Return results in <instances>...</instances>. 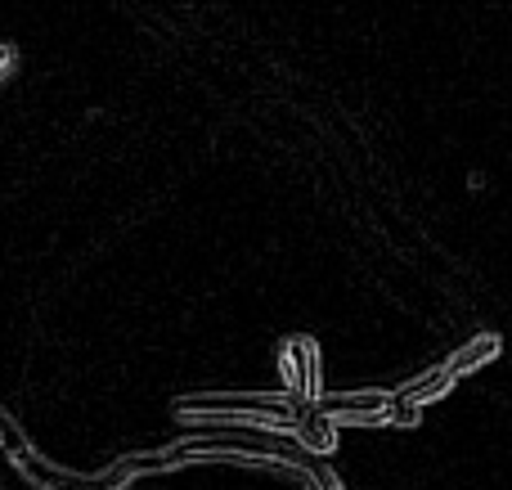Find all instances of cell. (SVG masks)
Here are the masks:
<instances>
[{
	"label": "cell",
	"instance_id": "obj_1",
	"mask_svg": "<svg viewBox=\"0 0 512 490\" xmlns=\"http://www.w3.org/2000/svg\"><path fill=\"white\" fill-rule=\"evenodd\" d=\"M306 405H292L288 396L270 392H203V396H180L176 401V419H243V423H270L283 437L297 432V419Z\"/></svg>",
	"mask_w": 512,
	"mask_h": 490
},
{
	"label": "cell",
	"instance_id": "obj_2",
	"mask_svg": "<svg viewBox=\"0 0 512 490\" xmlns=\"http://www.w3.org/2000/svg\"><path fill=\"white\" fill-rule=\"evenodd\" d=\"M9 459H14V468L27 477L36 490H122L131 477L122 473V468H104V473H72V468H59L50 464V459H41L32 446H14L9 450Z\"/></svg>",
	"mask_w": 512,
	"mask_h": 490
},
{
	"label": "cell",
	"instance_id": "obj_3",
	"mask_svg": "<svg viewBox=\"0 0 512 490\" xmlns=\"http://www.w3.org/2000/svg\"><path fill=\"white\" fill-rule=\"evenodd\" d=\"M279 374H283V392L292 405H315L324 396V356L319 342L306 333H292L279 347Z\"/></svg>",
	"mask_w": 512,
	"mask_h": 490
},
{
	"label": "cell",
	"instance_id": "obj_4",
	"mask_svg": "<svg viewBox=\"0 0 512 490\" xmlns=\"http://www.w3.org/2000/svg\"><path fill=\"white\" fill-rule=\"evenodd\" d=\"M315 410L324 414L328 423H355V428H378V423H391V410H396V401H391V392H324L315 401Z\"/></svg>",
	"mask_w": 512,
	"mask_h": 490
},
{
	"label": "cell",
	"instance_id": "obj_5",
	"mask_svg": "<svg viewBox=\"0 0 512 490\" xmlns=\"http://www.w3.org/2000/svg\"><path fill=\"white\" fill-rule=\"evenodd\" d=\"M499 351H504V338H499V333H477V338L463 342V347L454 351L450 360H441V365H445V374L459 383V378H468V374H477V369H486L490 360H499Z\"/></svg>",
	"mask_w": 512,
	"mask_h": 490
},
{
	"label": "cell",
	"instance_id": "obj_6",
	"mask_svg": "<svg viewBox=\"0 0 512 490\" xmlns=\"http://www.w3.org/2000/svg\"><path fill=\"white\" fill-rule=\"evenodd\" d=\"M450 387H454V378L445 374V365H432L427 374H418V378H409L405 387H396V392H391V401L405 405V410H418V414H423V405L441 401Z\"/></svg>",
	"mask_w": 512,
	"mask_h": 490
},
{
	"label": "cell",
	"instance_id": "obj_7",
	"mask_svg": "<svg viewBox=\"0 0 512 490\" xmlns=\"http://www.w3.org/2000/svg\"><path fill=\"white\" fill-rule=\"evenodd\" d=\"M292 437H297V446L306 450V459H310V455L328 459V455L337 450V423H328L324 414L315 410V405H306V410H301V419H297V432H292Z\"/></svg>",
	"mask_w": 512,
	"mask_h": 490
},
{
	"label": "cell",
	"instance_id": "obj_8",
	"mask_svg": "<svg viewBox=\"0 0 512 490\" xmlns=\"http://www.w3.org/2000/svg\"><path fill=\"white\" fill-rule=\"evenodd\" d=\"M14 63H18V54H14V45H0V81L14 72Z\"/></svg>",
	"mask_w": 512,
	"mask_h": 490
}]
</instances>
